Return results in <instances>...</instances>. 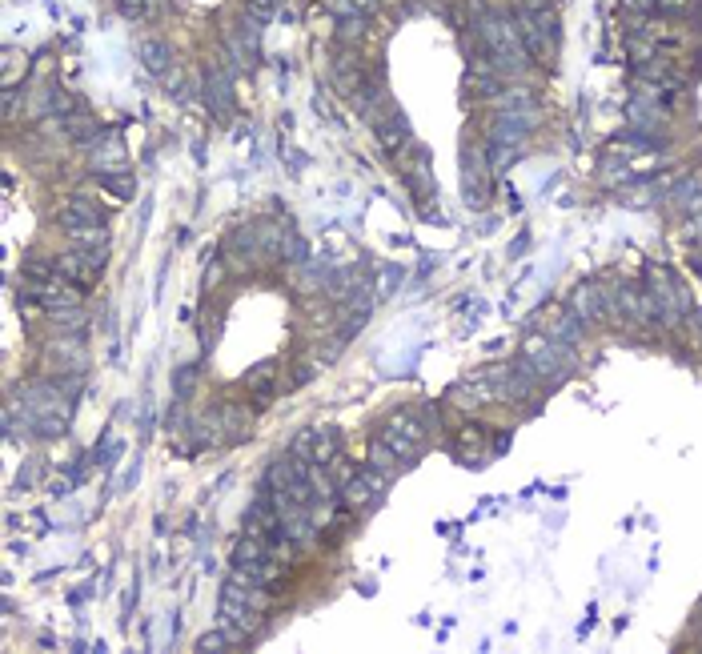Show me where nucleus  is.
<instances>
[{
    "label": "nucleus",
    "mask_w": 702,
    "mask_h": 654,
    "mask_svg": "<svg viewBox=\"0 0 702 654\" xmlns=\"http://www.w3.org/2000/svg\"><path fill=\"white\" fill-rule=\"evenodd\" d=\"M522 362L538 374V382H562L574 370V350L546 334V338H530L522 346Z\"/></svg>",
    "instance_id": "20e7f679"
},
{
    "label": "nucleus",
    "mask_w": 702,
    "mask_h": 654,
    "mask_svg": "<svg viewBox=\"0 0 702 654\" xmlns=\"http://www.w3.org/2000/svg\"><path fill=\"white\" fill-rule=\"evenodd\" d=\"M61 129H65V137L69 141H81V145H97L101 141V125H97V117H89V113H69V117H61Z\"/></svg>",
    "instance_id": "6ab92c4d"
},
{
    "label": "nucleus",
    "mask_w": 702,
    "mask_h": 654,
    "mask_svg": "<svg viewBox=\"0 0 702 654\" xmlns=\"http://www.w3.org/2000/svg\"><path fill=\"white\" fill-rule=\"evenodd\" d=\"M205 97H209V105H213L217 117L233 113V81H229V73L217 61L205 65Z\"/></svg>",
    "instance_id": "2eb2a0df"
},
{
    "label": "nucleus",
    "mask_w": 702,
    "mask_h": 654,
    "mask_svg": "<svg viewBox=\"0 0 702 654\" xmlns=\"http://www.w3.org/2000/svg\"><path fill=\"white\" fill-rule=\"evenodd\" d=\"M33 297L45 313H69V309H81V293H77V281L69 277H57V281H45V285H33Z\"/></svg>",
    "instance_id": "f8f14e48"
},
{
    "label": "nucleus",
    "mask_w": 702,
    "mask_h": 654,
    "mask_svg": "<svg viewBox=\"0 0 702 654\" xmlns=\"http://www.w3.org/2000/svg\"><path fill=\"white\" fill-rule=\"evenodd\" d=\"M486 378H490V390H494V402H510V406H530L534 398H538V374L522 362V358H514L510 366H494V370H486Z\"/></svg>",
    "instance_id": "f03ea898"
},
{
    "label": "nucleus",
    "mask_w": 702,
    "mask_h": 654,
    "mask_svg": "<svg viewBox=\"0 0 702 654\" xmlns=\"http://www.w3.org/2000/svg\"><path fill=\"white\" fill-rule=\"evenodd\" d=\"M125 141L113 133V129H105L101 133V141L97 145H89V165H93V173L101 177V173H125Z\"/></svg>",
    "instance_id": "ddd939ff"
},
{
    "label": "nucleus",
    "mask_w": 702,
    "mask_h": 654,
    "mask_svg": "<svg viewBox=\"0 0 702 654\" xmlns=\"http://www.w3.org/2000/svg\"><path fill=\"white\" fill-rule=\"evenodd\" d=\"M65 237H69V245H81V249H101V245H109V229H105V221L65 225Z\"/></svg>",
    "instance_id": "b1692460"
},
{
    "label": "nucleus",
    "mask_w": 702,
    "mask_h": 654,
    "mask_svg": "<svg viewBox=\"0 0 702 654\" xmlns=\"http://www.w3.org/2000/svg\"><path fill=\"white\" fill-rule=\"evenodd\" d=\"M570 309L590 325V321H602V317H614V289L598 285V281H582L574 293H570Z\"/></svg>",
    "instance_id": "9d476101"
},
{
    "label": "nucleus",
    "mask_w": 702,
    "mask_h": 654,
    "mask_svg": "<svg viewBox=\"0 0 702 654\" xmlns=\"http://www.w3.org/2000/svg\"><path fill=\"white\" fill-rule=\"evenodd\" d=\"M313 378H317V362H309V366H297V370H293V382H297V386H305V382H313Z\"/></svg>",
    "instance_id": "e433bc0d"
},
{
    "label": "nucleus",
    "mask_w": 702,
    "mask_h": 654,
    "mask_svg": "<svg viewBox=\"0 0 702 654\" xmlns=\"http://www.w3.org/2000/svg\"><path fill=\"white\" fill-rule=\"evenodd\" d=\"M366 466H374V470H382V474H390V478H394V474H398L406 462H402V458H398V454H394V450H390L382 438H374V442H370V454H366Z\"/></svg>",
    "instance_id": "c85d7f7f"
},
{
    "label": "nucleus",
    "mask_w": 702,
    "mask_h": 654,
    "mask_svg": "<svg viewBox=\"0 0 702 654\" xmlns=\"http://www.w3.org/2000/svg\"><path fill=\"white\" fill-rule=\"evenodd\" d=\"M374 133H378V145H382L386 153H402V149L410 145V121H406L398 109H390L386 117H378V121H374Z\"/></svg>",
    "instance_id": "dca6fc26"
},
{
    "label": "nucleus",
    "mask_w": 702,
    "mask_h": 654,
    "mask_svg": "<svg viewBox=\"0 0 702 654\" xmlns=\"http://www.w3.org/2000/svg\"><path fill=\"white\" fill-rule=\"evenodd\" d=\"M333 85H337V93L341 97H358V89L366 85V73H362V61L358 57H337L333 61Z\"/></svg>",
    "instance_id": "a211bd4d"
},
{
    "label": "nucleus",
    "mask_w": 702,
    "mask_h": 654,
    "mask_svg": "<svg viewBox=\"0 0 702 654\" xmlns=\"http://www.w3.org/2000/svg\"><path fill=\"white\" fill-rule=\"evenodd\" d=\"M289 454L309 462V466H333L341 458V442H337V430L329 426H305L293 442H289Z\"/></svg>",
    "instance_id": "39448f33"
},
{
    "label": "nucleus",
    "mask_w": 702,
    "mask_h": 654,
    "mask_svg": "<svg viewBox=\"0 0 702 654\" xmlns=\"http://www.w3.org/2000/svg\"><path fill=\"white\" fill-rule=\"evenodd\" d=\"M494 109H502V113H538V101H534L530 89H502L494 97Z\"/></svg>",
    "instance_id": "bb28decb"
},
{
    "label": "nucleus",
    "mask_w": 702,
    "mask_h": 654,
    "mask_svg": "<svg viewBox=\"0 0 702 654\" xmlns=\"http://www.w3.org/2000/svg\"><path fill=\"white\" fill-rule=\"evenodd\" d=\"M141 65H145L149 73L165 77V73L173 69V49H169V41H161V37H145V41H141Z\"/></svg>",
    "instance_id": "412c9836"
},
{
    "label": "nucleus",
    "mask_w": 702,
    "mask_h": 654,
    "mask_svg": "<svg viewBox=\"0 0 702 654\" xmlns=\"http://www.w3.org/2000/svg\"><path fill=\"white\" fill-rule=\"evenodd\" d=\"M25 277H29L33 285H45V281H57V277H65V273H61V257L29 253V257H25Z\"/></svg>",
    "instance_id": "393cba45"
},
{
    "label": "nucleus",
    "mask_w": 702,
    "mask_h": 654,
    "mask_svg": "<svg viewBox=\"0 0 702 654\" xmlns=\"http://www.w3.org/2000/svg\"><path fill=\"white\" fill-rule=\"evenodd\" d=\"M490 161L474 149H462V197L470 209H482L490 201Z\"/></svg>",
    "instance_id": "1a4fd4ad"
},
{
    "label": "nucleus",
    "mask_w": 702,
    "mask_h": 654,
    "mask_svg": "<svg viewBox=\"0 0 702 654\" xmlns=\"http://www.w3.org/2000/svg\"><path fill=\"white\" fill-rule=\"evenodd\" d=\"M478 41H482V57L490 61V69L498 73V77H522L526 69H530V53H526V45H522V33H518V25H514V17L510 13H482V21H478Z\"/></svg>",
    "instance_id": "f257e3e1"
},
{
    "label": "nucleus",
    "mask_w": 702,
    "mask_h": 654,
    "mask_svg": "<svg viewBox=\"0 0 702 654\" xmlns=\"http://www.w3.org/2000/svg\"><path fill=\"white\" fill-rule=\"evenodd\" d=\"M406 466L418 458V450L426 446V438H430V430H426V422H422V410H394L390 418H386V426H382V434H378Z\"/></svg>",
    "instance_id": "7ed1b4c3"
},
{
    "label": "nucleus",
    "mask_w": 702,
    "mask_h": 654,
    "mask_svg": "<svg viewBox=\"0 0 702 654\" xmlns=\"http://www.w3.org/2000/svg\"><path fill=\"white\" fill-rule=\"evenodd\" d=\"M658 13L662 17H690L694 13V0H658Z\"/></svg>",
    "instance_id": "f704fd0d"
},
{
    "label": "nucleus",
    "mask_w": 702,
    "mask_h": 654,
    "mask_svg": "<svg viewBox=\"0 0 702 654\" xmlns=\"http://www.w3.org/2000/svg\"><path fill=\"white\" fill-rule=\"evenodd\" d=\"M486 402H494V390H490V378H486V374L466 378V382H458V386L450 390V406H458V410H478V406H486Z\"/></svg>",
    "instance_id": "f3484780"
},
{
    "label": "nucleus",
    "mask_w": 702,
    "mask_h": 654,
    "mask_svg": "<svg viewBox=\"0 0 702 654\" xmlns=\"http://www.w3.org/2000/svg\"><path fill=\"white\" fill-rule=\"evenodd\" d=\"M89 221H105V213L97 209V201L89 193H73L61 209V225H89Z\"/></svg>",
    "instance_id": "aec40b11"
},
{
    "label": "nucleus",
    "mask_w": 702,
    "mask_h": 654,
    "mask_svg": "<svg viewBox=\"0 0 702 654\" xmlns=\"http://www.w3.org/2000/svg\"><path fill=\"white\" fill-rule=\"evenodd\" d=\"M458 450H466L462 458L470 462V450H486V434H482L474 422H470V426H462V434H458Z\"/></svg>",
    "instance_id": "2f4dec72"
},
{
    "label": "nucleus",
    "mask_w": 702,
    "mask_h": 654,
    "mask_svg": "<svg viewBox=\"0 0 702 654\" xmlns=\"http://www.w3.org/2000/svg\"><path fill=\"white\" fill-rule=\"evenodd\" d=\"M105 189H113V197H133V181L125 177V173H101L97 177Z\"/></svg>",
    "instance_id": "72a5a7b5"
},
{
    "label": "nucleus",
    "mask_w": 702,
    "mask_h": 654,
    "mask_svg": "<svg viewBox=\"0 0 702 654\" xmlns=\"http://www.w3.org/2000/svg\"><path fill=\"white\" fill-rule=\"evenodd\" d=\"M237 638H245V634H241V630H233V626L225 622L221 630H205V634H201L193 646H197L201 654H213V650H233V646H237Z\"/></svg>",
    "instance_id": "cd10ccee"
},
{
    "label": "nucleus",
    "mask_w": 702,
    "mask_h": 654,
    "mask_svg": "<svg viewBox=\"0 0 702 654\" xmlns=\"http://www.w3.org/2000/svg\"><path fill=\"white\" fill-rule=\"evenodd\" d=\"M582 334H586V321H582L574 309H566V313L554 317V325H550V338L562 342V346H570V350L582 342Z\"/></svg>",
    "instance_id": "5701e85b"
},
{
    "label": "nucleus",
    "mask_w": 702,
    "mask_h": 654,
    "mask_svg": "<svg viewBox=\"0 0 702 654\" xmlns=\"http://www.w3.org/2000/svg\"><path fill=\"white\" fill-rule=\"evenodd\" d=\"M690 317H694V334H698V342H702V309H690Z\"/></svg>",
    "instance_id": "4c0bfd02"
},
{
    "label": "nucleus",
    "mask_w": 702,
    "mask_h": 654,
    "mask_svg": "<svg viewBox=\"0 0 702 654\" xmlns=\"http://www.w3.org/2000/svg\"><path fill=\"white\" fill-rule=\"evenodd\" d=\"M273 378H277V362H273V358H269V362H257V366L245 374L249 394L257 390V402H269V398H273Z\"/></svg>",
    "instance_id": "a878e982"
},
{
    "label": "nucleus",
    "mask_w": 702,
    "mask_h": 654,
    "mask_svg": "<svg viewBox=\"0 0 702 654\" xmlns=\"http://www.w3.org/2000/svg\"><path fill=\"white\" fill-rule=\"evenodd\" d=\"M626 9H638V17H646V13H658V0H622Z\"/></svg>",
    "instance_id": "c9c22d12"
},
{
    "label": "nucleus",
    "mask_w": 702,
    "mask_h": 654,
    "mask_svg": "<svg viewBox=\"0 0 702 654\" xmlns=\"http://www.w3.org/2000/svg\"><path fill=\"white\" fill-rule=\"evenodd\" d=\"M386 486H390V474H382L374 466H362L341 482V506L345 510H370L386 494Z\"/></svg>",
    "instance_id": "423d86ee"
},
{
    "label": "nucleus",
    "mask_w": 702,
    "mask_h": 654,
    "mask_svg": "<svg viewBox=\"0 0 702 654\" xmlns=\"http://www.w3.org/2000/svg\"><path fill=\"white\" fill-rule=\"evenodd\" d=\"M105 261H109V245H101V249H81V245H73V249L61 257V273H65L69 281H77V285H89V281L105 269Z\"/></svg>",
    "instance_id": "9b49d317"
},
{
    "label": "nucleus",
    "mask_w": 702,
    "mask_h": 654,
    "mask_svg": "<svg viewBox=\"0 0 702 654\" xmlns=\"http://www.w3.org/2000/svg\"><path fill=\"white\" fill-rule=\"evenodd\" d=\"M273 13H277V0H245V17H253L257 25L273 21Z\"/></svg>",
    "instance_id": "473e14b6"
},
{
    "label": "nucleus",
    "mask_w": 702,
    "mask_h": 654,
    "mask_svg": "<svg viewBox=\"0 0 702 654\" xmlns=\"http://www.w3.org/2000/svg\"><path fill=\"white\" fill-rule=\"evenodd\" d=\"M406 181H410V189H414L418 197H434V173H430V161H426V157L414 161V169L406 173Z\"/></svg>",
    "instance_id": "c756f323"
},
{
    "label": "nucleus",
    "mask_w": 702,
    "mask_h": 654,
    "mask_svg": "<svg viewBox=\"0 0 702 654\" xmlns=\"http://www.w3.org/2000/svg\"><path fill=\"white\" fill-rule=\"evenodd\" d=\"M670 205H674L682 217L702 221V169L686 173V177H682V181L670 189Z\"/></svg>",
    "instance_id": "4468645a"
},
{
    "label": "nucleus",
    "mask_w": 702,
    "mask_h": 654,
    "mask_svg": "<svg viewBox=\"0 0 702 654\" xmlns=\"http://www.w3.org/2000/svg\"><path fill=\"white\" fill-rule=\"evenodd\" d=\"M366 29H370V17H341L337 21V41L341 45H358L366 37Z\"/></svg>",
    "instance_id": "7c9ffc66"
},
{
    "label": "nucleus",
    "mask_w": 702,
    "mask_h": 654,
    "mask_svg": "<svg viewBox=\"0 0 702 654\" xmlns=\"http://www.w3.org/2000/svg\"><path fill=\"white\" fill-rule=\"evenodd\" d=\"M542 125V113H494L490 129H486V145H506V149H522L530 141V133Z\"/></svg>",
    "instance_id": "0eeeda50"
},
{
    "label": "nucleus",
    "mask_w": 702,
    "mask_h": 654,
    "mask_svg": "<svg viewBox=\"0 0 702 654\" xmlns=\"http://www.w3.org/2000/svg\"><path fill=\"white\" fill-rule=\"evenodd\" d=\"M81 354V338H69V342H53L49 346V362L61 370V374H81L85 370V358Z\"/></svg>",
    "instance_id": "4be33fe9"
},
{
    "label": "nucleus",
    "mask_w": 702,
    "mask_h": 654,
    "mask_svg": "<svg viewBox=\"0 0 702 654\" xmlns=\"http://www.w3.org/2000/svg\"><path fill=\"white\" fill-rule=\"evenodd\" d=\"M614 317L626 321V325H646V321H658V305H654L646 285L626 281V285L614 289Z\"/></svg>",
    "instance_id": "6e6552de"
}]
</instances>
